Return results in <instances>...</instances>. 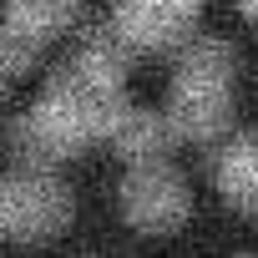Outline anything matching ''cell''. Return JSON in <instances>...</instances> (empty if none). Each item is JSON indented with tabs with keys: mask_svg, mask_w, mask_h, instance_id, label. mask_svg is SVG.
<instances>
[{
	"mask_svg": "<svg viewBox=\"0 0 258 258\" xmlns=\"http://www.w3.org/2000/svg\"><path fill=\"white\" fill-rule=\"evenodd\" d=\"M116 106H121V86H106L86 76L76 61H61L46 76L41 96L16 116L11 147L26 167H61L106 137V121L116 116Z\"/></svg>",
	"mask_w": 258,
	"mask_h": 258,
	"instance_id": "6da1fadb",
	"label": "cell"
},
{
	"mask_svg": "<svg viewBox=\"0 0 258 258\" xmlns=\"http://www.w3.org/2000/svg\"><path fill=\"white\" fill-rule=\"evenodd\" d=\"M233 91H238V51L223 36H187L177 46V71L167 91V132L172 142L213 147L233 126Z\"/></svg>",
	"mask_w": 258,
	"mask_h": 258,
	"instance_id": "7a4b0ae2",
	"label": "cell"
},
{
	"mask_svg": "<svg viewBox=\"0 0 258 258\" xmlns=\"http://www.w3.org/2000/svg\"><path fill=\"white\" fill-rule=\"evenodd\" d=\"M76 203L56 167H16L0 177V238L11 243H46L71 223Z\"/></svg>",
	"mask_w": 258,
	"mask_h": 258,
	"instance_id": "3957f363",
	"label": "cell"
},
{
	"mask_svg": "<svg viewBox=\"0 0 258 258\" xmlns=\"http://www.w3.org/2000/svg\"><path fill=\"white\" fill-rule=\"evenodd\" d=\"M192 213V192L187 177L167 162V157H147V162H126L121 177V218L137 233H172L182 228Z\"/></svg>",
	"mask_w": 258,
	"mask_h": 258,
	"instance_id": "277c9868",
	"label": "cell"
},
{
	"mask_svg": "<svg viewBox=\"0 0 258 258\" xmlns=\"http://www.w3.org/2000/svg\"><path fill=\"white\" fill-rule=\"evenodd\" d=\"M198 11L203 0H111L106 26L121 36L132 56H152V51H177L198 31Z\"/></svg>",
	"mask_w": 258,
	"mask_h": 258,
	"instance_id": "5b68a950",
	"label": "cell"
},
{
	"mask_svg": "<svg viewBox=\"0 0 258 258\" xmlns=\"http://www.w3.org/2000/svg\"><path fill=\"white\" fill-rule=\"evenodd\" d=\"M208 172H213V187L223 192V203L233 213L258 218V132H233L228 126L213 142Z\"/></svg>",
	"mask_w": 258,
	"mask_h": 258,
	"instance_id": "8992f818",
	"label": "cell"
},
{
	"mask_svg": "<svg viewBox=\"0 0 258 258\" xmlns=\"http://www.w3.org/2000/svg\"><path fill=\"white\" fill-rule=\"evenodd\" d=\"M111 152L121 162H147V157H167L172 147V132H167V116L152 111V106H132V101H121L116 116L106 121V137Z\"/></svg>",
	"mask_w": 258,
	"mask_h": 258,
	"instance_id": "52a82bcc",
	"label": "cell"
},
{
	"mask_svg": "<svg viewBox=\"0 0 258 258\" xmlns=\"http://www.w3.org/2000/svg\"><path fill=\"white\" fill-rule=\"evenodd\" d=\"M76 11H81V0H6L0 21H6L16 36H26V41L41 51V46H51L56 36L71 31Z\"/></svg>",
	"mask_w": 258,
	"mask_h": 258,
	"instance_id": "ba28073f",
	"label": "cell"
},
{
	"mask_svg": "<svg viewBox=\"0 0 258 258\" xmlns=\"http://www.w3.org/2000/svg\"><path fill=\"white\" fill-rule=\"evenodd\" d=\"M36 56H41V51H36L26 36H16L6 21H0V91H6V81H16L21 71H31Z\"/></svg>",
	"mask_w": 258,
	"mask_h": 258,
	"instance_id": "9c48e42d",
	"label": "cell"
},
{
	"mask_svg": "<svg viewBox=\"0 0 258 258\" xmlns=\"http://www.w3.org/2000/svg\"><path fill=\"white\" fill-rule=\"evenodd\" d=\"M238 11H243L248 21H258V0H238Z\"/></svg>",
	"mask_w": 258,
	"mask_h": 258,
	"instance_id": "30bf717a",
	"label": "cell"
},
{
	"mask_svg": "<svg viewBox=\"0 0 258 258\" xmlns=\"http://www.w3.org/2000/svg\"><path fill=\"white\" fill-rule=\"evenodd\" d=\"M238 258H258V253H238Z\"/></svg>",
	"mask_w": 258,
	"mask_h": 258,
	"instance_id": "8fae6325",
	"label": "cell"
}]
</instances>
